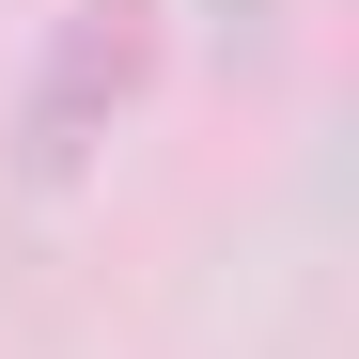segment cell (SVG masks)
Instances as JSON below:
<instances>
[{
    "instance_id": "6da1fadb",
    "label": "cell",
    "mask_w": 359,
    "mask_h": 359,
    "mask_svg": "<svg viewBox=\"0 0 359 359\" xmlns=\"http://www.w3.org/2000/svg\"><path fill=\"white\" fill-rule=\"evenodd\" d=\"M141 79H156V0H79L16 94V188H79L94 141L141 109Z\"/></svg>"
},
{
    "instance_id": "7a4b0ae2",
    "label": "cell",
    "mask_w": 359,
    "mask_h": 359,
    "mask_svg": "<svg viewBox=\"0 0 359 359\" xmlns=\"http://www.w3.org/2000/svg\"><path fill=\"white\" fill-rule=\"evenodd\" d=\"M219 16H266V0H219Z\"/></svg>"
}]
</instances>
